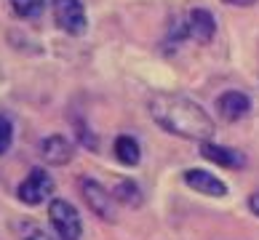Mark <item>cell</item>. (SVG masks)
Here are the masks:
<instances>
[{"mask_svg": "<svg viewBox=\"0 0 259 240\" xmlns=\"http://www.w3.org/2000/svg\"><path fill=\"white\" fill-rule=\"evenodd\" d=\"M147 107L150 118L174 136L206 141L214 133V120L208 118V112L198 102L187 99L182 93H155L147 102Z\"/></svg>", "mask_w": 259, "mask_h": 240, "instance_id": "1", "label": "cell"}, {"mask_svg": "<svg viewBox=\"0 0 259 240\" xmlns=\"http://www.w3.org/2000/svg\"><path fill=\"white\" fill-rule=\"evenodd\" d=\"M49 216H51V224L56 229V235L62 240H80V232H83V224H80V214L78 208L67 200L56 198L49 203Z\"/></svg>", "mask_w": 259, "mask_h": 240, "instance_id": "2", "label": "cell"}, {"mask_svg": "<svg viewBox=\"0 0 259 240\" xmlns=\"http://www.w3.org/2000/svg\"><path fill=\"white\" fill-rule=\"evenodd\" d=\"M54 22L67 35H83L85 32V11L80 0H51Z\"/></svg>", "mask_w": 259, "mask_h": 240, "instance_id": "3", "label": "cell"}, {"mask_svg": "<svg viewBox=\"0 0 259 240\" xmlns=\"http://www.w3.org/2000/svg\"><path fill=\"white\" fill-rule=\"evenodd\" d=\"M51 192H54V179L49 176V171H46V168H32L30 176L19 184L16 195L27 206H40Z\"/></svg>", "mask_w": 259, "mask_h": 240, "instance_id": "4", "label": "cell"}, {"mask_svg": "<svg viewBox=\"0 0 259 240\" xmlns=\"http://www.w3.org/2000/svg\"><path fill=\"white\" fill-rule=\"evenodd\" d=\"M80 195L99 219H104V222H112L115 219V198L99 184V181L83 176L80 179Z\"/></svg>", "mask_w": 259, "mask_h": 240, "instance_id": "5", "label": "cell"}, {"mask_svg": "<svg viewBox=\"0 0 259 240\" xmlns=\"http://www.w3.org/2000/svg\"><path fill=\"white\" fill-rule=\"evenodd\" d=\"M248 110H251V99H248L243 91H225L217 99V112H219V118L227 120V123H235V120L246 118Z\"/></svg>", "mask_w": 259, "mask_h": 240, "instance_id": "6", "label": "cell"}, {"mask_svg": "<svg viewBox=\"0 0 259 240\" xmlns=\"http://www.w3.org/2000/svg\"><path fill=\"white\" fill-rule=\"evenodd\" d=\"M185 184L195 192H203V195L211 198H225L227 195V184L219 176L208 174V171H200V168H190L185 171Z\"/></svg>", "mask_w": 259, "mask_h": 240, "instance_id": "7", "label": "cell"}, {"mask_svg": "<svg viewBox=\"0 0 259 240\" xmlns=\"http://www.w3.org/2000/svg\"><path fill=\"white\" fill-rule=\"evenodd\" d=\"M217 32V22L206 8H193L187 14V22H185V35H190L193 40L198 43H208Z\"/></svg>", "mask_w": 259, "mask_h": 240, "instance_id": "8", "label": "cell"}, {"mask_svg": "<svg viewBox=\"0 0 259 240\" xmlns=\"http://www.w3.org/2000/svg\"><path fill=\"white\" fill-rule=\"evenodd\" d=\"M40 155L51 166H67L72 160V144L62 133H51V136H46L40 141Z\"/></svg>", "mask_w": 259, "mask_h": 240, "instance_id": "9", "label": "cell"}, {"mask_svg": "<svg viewBox=\"0 0 259 240\" xmlns=\"http://www.w3.org/2000/svg\"><path fill=\"white\" fill-rule=\"evenodd\" d=\"M200 155L211 163H217V166H222V168H243L246 166V158L238 150L219 147V144H211V141L200 144Z\"/></svg>", "mask_w": 259, "mask_h": 240, "instance_id": "10", "label": "cell"}, {"mask_svg": "<svg viewBox=\"0 0 259 240\" xmlns=\"http://www.w3.org/2000/svg\"><path fill=\"white\" fill-rule=\"evenodd\" d=\"M115 158L123 166H137L139 163V144L134 136H118L115 139Z\"/></svg>", "mask_w": 259, "mask_h": 240, "instance_id": "11", "label": "cell"}, {"mask_svg": "<svg viewBox=\"0 0 259 240\" xmlns=\"http://www.w3.org/2000/svg\"><path fill=\"white\" fill-rule=\"evenodd\" d=\"M112 198L118 200V203H126V206H139L142 203V192L134 181H120V184L115 187Z\"/></svg>", "mask_w": 259, "mask_h": 240, "instance_id": "12", "label": "cell"}, {"mask_svg": "<svg viewBox=\"0 0 259 240\" xmlns=\"http://www.w3.org/2000/svg\"><path fill=\"white\" fill-rule=\"evenodd\" d=\"M8 3H11L14 14L22 16V19H35V16H40L43 8H46V0H8Z\"/></svg>", "mask_w": 259, "mask_h": 240, "instance_id": "13", "label": "cell"}, {"mask_svg": "<svg viewBox=\"0 0 259 240\" xmlns=\"http://www.w3.org/2000/svg\"><path fill=\"white\" fill-rule=\"evenodd\" d=\"M11 141H14V123L8 115L0 112V155H6L11 150Z\"/></svg>", "mask_w": 259, "mask_h": 240, "instance_id": "14", "label": "cell"}, {"mask_svg": "<svg viewBox=\"0 0 259 240\" xmlns=\"http://www.w3.org/2000/svg\"><path fill=\"white\" fill-rule=\"evenodd\" d=\"M24 240H51V237H49V235H46V232H43V229H37V227H32V229H30V232H27V235H24Z\"/></svg>", "mask_w": 259, "mask_h": 240, "instance_id": "15", "label": "cell"}, {"mask_svg": "<svg viewBox=\"0 0 259 240\" xmlns=\"http://www.w3.org/2000/svg\"><path fill=\"white\" fill-rule=\"evenodd\" d=\"M222 3H227V6H238V8H246V6H254L256 0H222Z\"/></svg>", "mask_w": 259, "mask_h": 240, "instance_id": "16", "label": "cell"}, {"mask_svg": "<svg viewBox=\"0 0 259 240\" xmlns=\"http://www.w3.org/2000/svg\"><path fill=\"white\" fill-rule=\"evenodd\" d=\"M248 208H251V211H254V214L259 216V192H254V195H251V198H248Z\"/></svg>", "mask_w": 259, "mask_h": 240, "instance_id": "17", "label": "cell"}]
</instances>
